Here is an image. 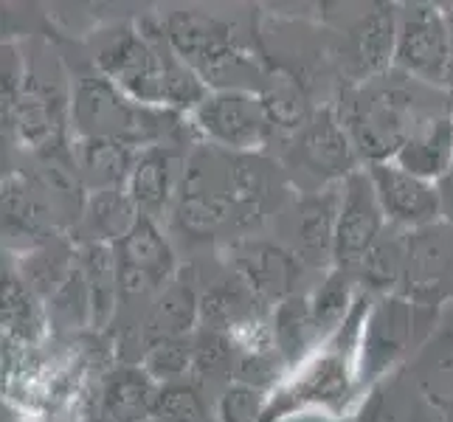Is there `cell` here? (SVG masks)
Returning <instances> with one entry per match:
<instances>
[{"label": "cell", "instance_id": "1", "mask_svg": "<svg viewBox=\"0 0 453 422\" xmlns=\"http://www.w3.org/2000/svg\"><path fill=\"white\" fill-rule=\"evenodd\" d=\"M96 65L133 102L158 111L195 113L209 99V85L172 51L161 23L116 31L99 45Z\"/></svg>", "mask_w": 453, "mask_h": 422}, {"label": "cell", "instance_id": "2", "mask_svg": "<svg viewBox=\"0 0 453 422\" xmlns=\"http://www.w3.org/2000/svg\"><path fill=\"white\" fill-rule=\"evenodd\" d=\"M164 37L186 65L214 90H251L265 85L254 57L248 54L234 26L206 12H172L161 20Z\"/></svg>", "mask_w": 453, "mask_h": 422}, {"label": "cell", "instance_id": "3", "mask_svg": "<svg viewBox=\"0 0 453 422\" xmlns=\"http://www.w3.org/2000/svg\"><path fill=\"white\" fill-rule=\"evenodd\" d=\"M178 113L133 102L104 76L80 80L71 102V121L80 138H111L133 150L158 147Z\"/></svg>", "mask_w": 453, "mask_h": 422}, {"label": "cell", "instance_id": "4", "mask_svg": "<svg viewBox=\"0 0 453 422\" xmlns=\"http://www.w3.org/2000/svg\"><path fill=\"white\" fill-rule=\"evenodd\" d=\"M428 116H419L414 93L403 85H380L355 93L343 107L341 124L349 133L355 152H361L372 164L395 161L419 124Z\"/></svg>", "mask_w": 453, "mask_h": 422}, {"label": "cell", "instance_id": "5", "mask_svg": "<svg viewBox=\"0 0 453 422\" xmlns=\"http://www.w3.org/2000/svg\"><path fill=\"white\" fill-rule=\"evenodd\" d=\"M453 62L450 12L434 4H405L397 12L395 65L426 85H448Z\"/></svg>", "mask_w": 453, "mask_h": 422}, {"label": "cell", "instance_id": "6", "mask_svg": "<svg viewBox=\"0 0 453 422\" xmlns=\"http://www.w3.org/2000/svg\"><path fill=\"white\" fill-rule=\"evenodd\" d=\"M192 116L211 147L234 155L257 152L273 133L262 96L254 90H214Z\"/></svg>", "mask_w": 453, "mask_h": 422}, {"label": "cell", "instance_id": "7", "mask_svg": "<svg viewBox=\"0 0 453 422\" xmlns=\"http://www.w3.org/2000/svg\"><path fill=\"white\" fill-rule=\"evenodd\" d=\"M341 209H338V228H335V265L338 271L361 268L364 259L378 240L383 237L386 214L380 200L374 195L369 172H352L341 183Z\"/></svg>", "mask_w": 453, "mask_h": 422}, {"label": "cell", "instance_id": "8", "mask_svg": "<svg viewBox=\"0 0 453 422\" xmlns=\"http://www.w3.org/2000/svg\"><path fill=\"white\" fill-rule=\"evenodd\" d=\"M397 45V12L392 6H374L343 31L338 45V62L352 82L378 80L395 62Z\"/></svg>", "mask_w": 453, "mask_h": 422}, {"label": "cell", "instance_id": "9", "mask_svg": "<svg viewBox=\"0 0 453 422\" xmlns=\"http://www.w3.org/2000/svg\"><path fill=\"white\" fill-rule=\"evenodd\" d=\"M369 178L374 186V195L380 200V209L386 220L403 228H423L442 217L440 206V189L436 183L411 175L395 161L372 164Z\"/></svg>", "mask_w": 453, "mask_h": 422}, {"label": "cell", "instance_id": "10", "mask_svg": "<svg viewBox=\"0 0 453 422\" xmlns=\"http://www.w3.org/2000/svg\"><path fill=\"white\" fill-rule=\"evenodd\" d=\"M296 164L321 183L335 178L347 180L355 172V147L341 119H335L330 111L312 116L296 141Z\"/></svg>", "mask_w": 453, "mask_h": 422}, {"label": "cell", "instance_id": "11", "mask_svg": "<svg viewBox=\"0 0 453 422\" xmlns=\"http://www.w3.org/2000/svg\"><path fill=\"white\" fill-rule=\"evenodd\" d=\"M411 304H405L397 295H388L372 310L361 343V374L366 380L383 374L403 355V349L411 341Z\"/></svg>", "mask_w": 453, "mask_h": 422}, {"label": "cell", "instance_id": "12", "mask_svg": "<svg viewBox=\"0 0 453 422\" xmlns=\"http://www.w3.org/2000/svg\"><path fill=\"white\" fill-rule=\"evenodd\" d=\"M237 281L251 290L257 299H290V288L302 271V259L285 251L282 245L248 242L234 251Z\"/></svg>", "mask_w": 453, "mask_h": 422}, {"label": "cell", "instance_id": "13", "mask_svg": "<svg viewBox=\"0 0 453 422\" xmlns=\"http://www.w3.org/2000/svg\"><path fill=\"white\" fill-rule=\"evenodd\" d=\"M341 186L319 189L299 203L296 214V257L307 265H326L335 259V228L341 209Z\"/></svg>", "mask_w": 453, "mask_h": 422}, {"label": "cell", "instance_id": "14", "mask_svg": "<svg viewBox=\"0 0 453 422\" xmlns=\"http://www.w3.org/2000/svg\"><path fill=\"white\" fill-rule=\"evenodd\" d=\"M135 150L111 138H76L71 147V164L90 195L124 189L135 164Z\"/></svg>", "mask_w": 453, "mask_h": 422}, {"label": "cell", "instance_id": "15", "mask_svg": "<svg viewBox=\"0 0 453 422\" xmlns=\"http://www.w3.org/2000/svg\"><path fill=\"white\" fill-rule=\"evenodd\" d=\"M395 164L428 183H440L453 166V119L428 116L405 138Z\"/></svg>", "mask_w": 453, "mask_h": 422}, {"label": "cell", "instance_id": "16", "mask_svg": "<svg viewBox=\"0 0 453 422\" xmlns=\"http://www.w3.org/2000/svg\"><path fill=\"white\" fill-rule=\"evenodd\" d=\"M127 195L135 203L138 214L158 220L175 195V158L166 147L138 150L133 172L127 178Z\"/></svg>", "mask_w": 453, "mask_h": 422}, {"label": "cell", "instance_id": "17", "mask_svg": "<svg viewBox=\"0 0 453 422\" xmlns=\"http://www.w3.org/2000/svg\"><path fill=\"white\" fill-rule=\"evenodd\" d=\"M161 386L144 369H119L104 383L102 414L119 422H147L155 417Z\"/></svg>", "mask_w": 453, "mask_h": 422}, {"label": "cell", "instance_id": "18", "mask_svg": "<svg viewBox=\"0 0 453 422\" xmlns=\"http://www.w3.org/2000/svg\"><path fill=\"white\" fill-rule=\"evenodd\" d=\"M116 257H119V265L150 273L161 288L172 285V276H175V254H172L169 242L164 240L158 223H155L152 217H144V214L138 217L135 226L127 231V237L116 242Z\"/></svg>", "mask_w": 453, "mask_h": 422}, {"label": "cell", "instance_id": "19", "mask_svg": "<svg viewBox=\"0 0 453 422\" xmlns=\"http://www.w3.org/2000/svg\"><path fill=\"white\" fill-rule=\"evenodd\" d=\"M82 273L90 293V321L104 326L111 321L116 299H119V257L116 245L107 242H88L82 251Z\"/></svg>", "mask_w": 453, "mask_h": 422}, {"label": "cell", "instance_id": "20", "mask_svg": "<svg viewBox=\"0 0 453 422\" xmlns=\"http://www.w3.org/2000/svg\"><path fill=\"white\" fill-rule=\"evenodd\" d=\"M200 318V299L192 293V288L172 285L164 288L161 299L152 304V312L147 318V341H164V338H186V333L192 330Z\"/></svg>", "mask_w": 453, "mask_h": 422}, {"label": "cell", "instance_id": "21", "mask_svg": "<svg viewBox=\"0 0 453 422\" xmlns=\"http://www.w3.org/2000/svg\"><path fill=\"white\" fill-rule=\"evenodd\" d=\"M49 220V200L45 189L23 175H12L4 183V228L9 234L37 237Z\"/></svg>", "mask_w": 453, "mask_h": 422}, {"label": "cell", "instance_id": "22", "mask_svg": "<svg viewBox=\"0 0 453 422\" xmlns=\"http://www.w3.org/2000/svg\"><path fill=\"white\" fill-rule=\"evenodd\" d=\"M138 209L130 200L127 189H111L96 192L85 209V223L90 228V242H107L116 245L127 237V231L138 220Z\"/></svg>", "mask_w": 453, "mask_h": 422}, {"label": "cell", "instance_id": "23", "mask_svg": "<svg viewBox=\"0 0 453 422\" xmlns=\"http://www.w3.org/2000/svg\"><path fill=\"white\" fill-rule=\"evenodd\" d=\"M259 96H262L265 111H268L273 130L279 127V130L302 133L312 121L307 93L293 76H271V80H265Z\"/></svg>", "mask_w": 453, "mask_h": 422}, {"label": "cell", "instance_id": "24", "mask_svg": "<svg viewBox=\"0 0 453 422\" xmlns=\"http://www.w3.org/2000/svg\"><path fill=\"white\" fill-rule=\"evenodd\" d=\"M316 333H319V324H316V316H312V307L307 299L290 295V299L279 302L273 338H276L279 355H282L288 364L299 361L304 349L312 343V338H316Z\"/></svg>", "mask_w": 453, "mask_h": 422}, {"label": "cell", "instance_id": "25", "mask_svg": "<svg viewBox=\"0 0 453 422\" xmlns=\"http://www.w3.org/2000/svg\"><path fill=\"white\" fill-rule=\"evenodd\" d=\"M142 364H144L142 369L158 386L183 383L186 374L195 372V343H189L186 338L155 341L147 347Z\"/></svg>", "mask_w": 453, "mask_h": 422}, {"label": "cell", "instance_id": "26", "mask_svg": "<svg viewBox=\"0 0 453 422\" xmlns=\"http://www.w3.org/2000/svg\"><path fill=\"white\" fill-rule=\"evenodd\" d=\"M4 326L14 338H31L37 326L35 295L18 276H6L4 285Z\"/></svg>", "mask_w": 453, "mask_h": 422}, {"label": "cell", "instance_id": "27", "mask_svg": "<svg viewBox=\"0 0 453 422\" xmlns=\"http://www.w3.org/2000/svg\"><path fill=\"white\" fill-rule=\"evenodd\" d=\"M158 422H206V405H203L200 392L192 383H169L161 386L158 409L155 417Z\"/></svg>", "mask_w": 453, "mask_h": 422}, {"label": "cell", "instance_id": "28", "mask_svg": "<svg viewBox=\"0 0 453 422\" xmlns=\"http://www.w3.org/2000/svg\"><path fill=\"white\" fill-rule=\"evenodd\" d=\"M312 316H316L319 333L335 330L341 318H347V307H349V281L347 271H335L330 279L319 288L316 299L310 302Z\"/></svg>", "mask_w": 453, "mask_h": 422}, {"label": "cell", "instance_id": "29", "mask_svg": "<svg viewBox=\"0 0 453 422\" xmlns=\"http://www.w3.org/2000/svg\"><path fill=\"white\" fill-rule=\"evenodd\" d=\"M296 395H302L299 400L310 403H335L347 395V369L335 357H324L319 366L310 369L302 386L296 388Z\"/></svg>", "mask_w": 453, "mask_h": 422}, {"label": "cell", "instance_id": "30", "mask_svg": "<svg viewBox=\"0 0 453 422\" xmlns=\"http://www.w3.org/2000/svg\"><path fill=\"white\" fill-rule=\"evenodd\" d=\"M51 312L57 321L65 324H82L85 318H90V293L82 268H73L68 279L57 288V293L51 295Z\"/></svg>", "mask_w": 453, "mask_h": 422}, {"label": "cell", "instance_id": "31", "mask_svg": "<svg viewBox=\"0 0 453 422\" xmlns=\"http://www.w3.org/2000/svg\"><path fill=\"white\" fill-rule=\"evenodd\" d=\"M403 262H405V254L400 242L395 240H378V245L372 248L369 257L364 259L361 265V273L364 279L369 281L372 288H380V290H388L400 279L403 273Z\"/></svg>", "mask_w": 453, "mask_h": 422}, {"label": "cell", "instance_id": "32", "mask_svg": "<svg viewBox=\"0 0 453 422\" xmlns=\"http://www.w3.org/2000/svg\"><path fill=\"white\" fill-rule=\"evenodd\" d=\"M265 417L262 388L231 383L217 403V422H259Z\"/></svg>", "mask_w": 453, "mask_h": 422}, {"label": "cell", "instance_id": "33", "mask_svg": "<svg viewBox=\"0 0 453 422\" xmlns=\"http://www.w3.org/2000/svg\"><path fill=\"white\" fill-rule=\"evenodd\" d=\"M231 349H234V338L223 330H209L200 333L195 341V372H226L231 366Z\"/></svg>", "mask_w": 453, "mask_h": 422}, {"label": "cell", "instance_id": "34", "mask_svg": "<svg viewBox=\"0 0 453 422\" xmlns=\"http://www.w3.org/2000/svg\"><path fill=\"white\" fill-rule=\"evenodd\" d=\"M431 414L419 411V403L405 397V400H386V403H378L372 411V422H428Z\"/></svg>", "mask_w": 453, "mask_h": 422}, {"label": "cell", "instance_id": "35", "mask_svg": "<svg viewBox=\"0 0 453 422\" xmlns=\"http://www.w3.org/2000/svg\"><path fill=\"white\" fill-rule=\"evenodd\" d=\"M436 189H440V206H442V217L453 226V166L448 175L436 183Z\"/></svg>", "mask_w": 453, "mask_h": 422}, {"label": "cell", "instance_id": "36", "mask_svg": "<svg viewBox=\"0 0 453 422\" xmlns=\"http://www.w3.org/2000/svg\"><path fill=\"white\" fill-rule=\"evenodd\" d=\"M88 422H119V419H113V417H107V414H102V411H99L96 417H90Z\"/></svg>", "mask_w": 453, "mask_h": 422}, {"label": "cell", "instance_id": "37", "mask_svg": "<svg viewBox=\"0 0 453 422\" xmlns=\"http://www.w3.org/2000/svg\"><path fill=\"white\" fill-rule=\"evenodd\" d=\"M450 26H453V12H450ZM448 85H453V62H450V82Z\"/></svg>", "mask_w": 453, "mask_h": 422}, {"label": "cell", "instance_id": "38", "mask_svg": "<svg viewBox=\"0 0 453 422\" xmlns=\"http://www.w3.org/2000/svg\"><path fill=\"white\" fill-rule=\"evenodd\" d=\"M147 422H158V419H147Z\"/></svg>", "mask_w": 453, "mask_h": 422}, {"label": "cell", "instance_id": "39", "mask_svg": "<svg viewBox=\"0 0 453 422\" xmlns=\"http://www.w3.org/2000/svg\"><path fill=\"white\" fill-rule=\"evenodd\" d=\"M206 422H211V419H206Z\"/></svg>", "mask_w": 453, "mask_h": 422}]
</instances>
